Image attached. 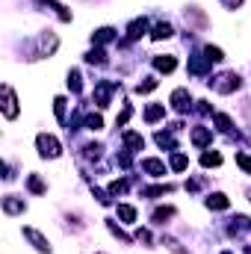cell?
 Returning <instances> with one entry per match:
<instances>
[{
	"mask_svg": "<svg viewBox=\"0 0 251 254\" xmlns=\"http://www.w3.org/2000/svg\"><path fill=\"white\" fill-rule=\"evenodd\" d=\"M172 36H175V27H172L169 21H166V24H157V27H154V33H151V39H154V42H163V39H172Z\"/></svg>",
	"mask_w": 251,
	"mask_h": 254,
	"instance_id": "obj_19",
	"label": "cell"
},
{
	"mask_svg": "<svg viewBox=\"0 0 251 254\" xmlns=\"http://www.w3.org/2000/svg\"><path fill=\"white\" fill-rule=\"evenodd\" d=\"M210 86H213L219 95H231V92H237V89L243 86V80H240V74H234V71H225V74L213 77V80H210Z\"/></svg>",
	"mask_w": 251,
	"mask_h": 254,
	"instance_id": "obj_2",
	"label": "cell"
},
{
	"mask_svg": "<svg viewBox=\"0 0 251 254\" xmlns=\"http://www.w3.org/2000/svg\"><path fill=\"white\" fill-rule=\"evenodd\" d=\"M86 127H89L92 133H98V130L104 127V119H101L98 113H92V116H86Z\"/></svg>",
	"mask_w": 251,
	"mask_h": 254,
	"instance_id": "obj_31",
	"label": "cell"
},
{
	"mask_svg": "<svg viewBox=\"0 0 251 254\" xmlns=\"http://www.w3.org/2000/svg\"><path fill=\"white\" fill-rule=\"evenodd\" d=\"M107 228L113 231V237H119L122 243H127V246H130V237H127V234H125V231H122V228H119V225H116V222H107Z\"/></svg>",
	"mask_w": 251,
	"mask_h": 254,
	"instance_id": "obj_35",
	"label": "cell"
},
{
	"mask_svg": "<svg viewBox=\"0 0 251 254\" xmlns=\"http://www.w3.org/2000/svg\"><path fill=\"white\" fill-rule=\"evenodd\" d=\"M210 57L207 54H198V57H192L189 60V74H195V77H201V74H207V68H210Z\"/></svg>",
	"mask_w": 251,
	"mask_h": 254,
	"instance_id": "obj_12",
	"label": "cell"
},
{
	"mask_svg": "<svg viewBox=\"0 0 251 254\" xmlns=\"http://www.w3.org/2000/svg\"><path fill=\"white\" fill-rule=\"evenodd\" d=\"M187 166H189V157H187V154H178V151H175V154H172V172H184Z\"/></svg>",
	"mask_w": 251,
	"mask_h": 254,
	"instance_id": "obj_27",
	"label": "cell"
},
{
	"mask_svg": "<svg viewBox=\"0 0 251 254\" xmlns=\"http://www.w3.org/2000/svg\"><path fill=\"white\" fill-rule=\"evenodd\" d=\"M68 89H71L74 95H80V89H83V77H80V71H77V68H71V71H68Z\"/></svg>",
	"mask_w": 251,
	"mask_h": 254,
	"instance_id": "obj_25",
	"label": "cell"
},
{
	"mask_svg": "<svg viewBox=\"0 0 251 254\" xmlns=\"http://www.w3.org/2000/svg\"><path fill=\"white\" fill-rule=\"evenodd\" d=\"M163 116H166V104H148V110H145V122H148V125L160 122Z\"/></svg>",
	"mask_w": 251,
	"mask_h": 254,
	"instance_id": "obj_16",
	"label": "cell"
},
{
	"mask_svg": "<svg viewBox=\"0 0 251 254\" xmlns=\"http://www.w3.org/2000/svg\"><path fill=\"white\" fill-rule=\"evenodd\" d=\"M130 116H133V107H130V104H125V110H122V116L116 119V127H125L127 122H130Z\"/></svg>",
	"mask_w": 251,
	"mask_h": 254,
	"instance_id": "obj_36",
	"label": "cell"
},
{
	"mask_svg": "<svg viewBox=\"0 0 251 254\" xmlns=\"http://www.w3.org/2000/svg\"><path fill=\"white\" fill-rule=\"evenodd\" d=\"M86 63H89V65H104V63H107V54H104L101 48H95V51H89V54H86Z\"/></svg>",
	"mask_w": 251,
	"mask_h": 254,
	"instance_id": "obj_28",
	"label": "cell"
},
{
	"mask_svg": "<svg viewBox=\"0 0 251 254\" xmlns=\"http://www.w3.org/2000/svg\"><path fill=\"white\" fill-rule=\"evenodd\" d=\"M116 213H119V219H122L125 225H133V222H136V216H139V213H136V207H130V204H119V207H116Z\"/></svg>",
	"mask_w": 251,
	"mask_h": 254,
	"instance_id": "obj_22",
	"label": "cell"
},
{
	"mask_svg": "<svg viewBox=\"0 0 251 254\" xmlns=\"http://www.w3.org/2000/svg\"><path fill=\"white\" fill-rule=\"evenodd\" d=\"M237 166H240L246 175H251V157H249V154H243V151H240V154H237Z\"/></svg>",
	"mask_w": 251,
	"mask_h": 254,
	"instance_id": "obj_34",
	"label": "cell"
},
{
	"mask_svg": "<svg viewBox=\"0 0 251 254\" xmlns=\"http://www.w3.org/2000/svg\"><path fill=\"white\" fill-rule=\"evenodd\" d=\"M145 30H148V21L145 18H136V21H130V27H127V33H130V39L136 42V39H142L145 36Z\"/></svg>",
	"mask_w": 251,
	"mask_h": 254,
	"instance_id": "obj_18",
	"label": "cell"
},
{
	"mask_svg": "<svg viewBox=\"0 0 251 254\" xmlns=\"http://www.w3.org/2000/svg\"><path fill=\"white\" fill-rule=\"evenodd\" d=\"M21 234L30 240V246H33L39 254H51V243H48V237H45L39 228H30V225H27V228H21Z\"/></svg>",
	"mask_w": 251,
	"mask_h": 254,
	"instance_id": "obj_5",
	"label": "cell"
},
{
	"mask_svg": "<svg viewBox=\"0 0 251 254\" xmlns=\"http://www.w3.org/2000/svg\"><path fill=\"white\" fill-rule=\"evenodd\" d=\"M157 145H160V148H175V136L160 130V133H157Z\"/></svg>",
	"mask_w": 251,
	"mask_h": 254,
	"instance_id": "obj_32",
	"label": "cell"
},
{
	"mask_svg": "<svg viewBox=\"0 0 251 254\" xmlns=\"http://www.w3.org/2000/svg\"><path fill=\"white\" fill-rule=\"evenodd\" d=\"M213 119H216V125L222 133H231L234 130V122H231V116H225V113H213Z\"/></svg>",
	"mask_w": 251,
	"mask_h": 254,
	"instance_id": "obj_26",
	"label": "cell"
},
{
	"mask_svg": "<svg viewBox=\"0 0 251 254\" xmlns=\"http://www.w3.org/2000/svg\"><path fill=\"white\" fill-rule=\"evenodd\" d=\"M27 190L33 192V195H45V192H48V184H45L39 175H27Z\"/></svg>",
	"mask_w": 251,
	"mask_h": 254,
	"instance_id": "obj_21",
	"label": "cell"
},
{
	"mask_svg": "<svg viewBox=\"0 0 251 254\" xmlns=\"http://www.w3.org/2000/svg\"><path fill=\"white\" fill-rule=\"evenodd\" d=\"M213 142V130H207V127H195L192 130V145L195 148H207Z\"/></svg>",
	"mask_w": 251,
	"mask_h": 254,
	"instance_id": "obj_13",
	"label": "cell"
},
{
	"mask_svg": "<svg viewBox=\"0 0 251 254\" xmlns=\"http://www.w3.org/2000/svg\"><path fill=\"white\" fill-rule=\"evenodd\" d=\"M169 192H172L169 184H166V187H145V190H142V198H166Z\"/></svg>",
	"mask_w": 251,
	"mask_h": 254,
	"instance_id": "obj_24",
	"label": "cell"
},
{
	"mask_svg": "<svg viewBox=\"0 0 251 254\" xmlns=\"http://www.w3.org/2000/svg\"><path fill=\"white\" fill-rule=\"evenodd\" d=\"M24 210H27L24 198H18V195H3V213H6V216H21Z\"/></svg>",
	"mask_w": 251,
	"mask_h": 254,
	"instance_id": "obj_8",
	"label": "cell"
},
{
	"mask_svg": "<svg viewBox=\"0 0 251 254\" xmlns=\"http://www.w3.org/2000/svg\"><path fill=\"white\" fill-rule=\"evenodd\" d=\"M116 39V30L113 27H98L95 33H92V42L95 45H107V42H113Z\"/></svg>",
	"mask_w": 251,
	"mask_h": 254,
	"instance_id": "obj_15",
	"label": "cell"
},
{
	"mask_svg": "<svg viewBox=\"0 0 251 254\" xmlns=\"http://www.w3.org/2000/svg\"><path fill=\"white\" fill-rule=\"evenodd\" d=\"M119 89V83H113V80H101V83H95V104L104 110V107H110V98H113V92Z\"/></svg>",
	"mask_w": 251,
	"mask_h": 254,
	"instance_id": "obj_6",
	"label": "cell"
},
{
	"mask_svg": "<svg viewBox=\"0 0 251 254\" xmlns=\"http://www.w3.org/2000/svg\"><path fill=\"white\" fill-rule=\"evenodd\" d=\"M0 95H3V119H6V122H15V119H18V113H21V107H18V95H15V89H12L9 83H3V89H0Z\"/></svg>",
	"mask_w": 251,
	"mask_h": 254,
	"instance_id": "obj_4",
	"label": "cell"
},
{
	"mask_svg": "<svg viewBox=\"0 0 251 254\" xmlns=\"http://www.w3.org/2000/svg\"><path fill=\"white\" fill-rule=\"evenodd\" d=\"M201 166H204V169L222 166V154H219V151H204V154H201Z\"/></svg>",
	"mask_w": 251,
	"mask_h": 254,
	"instance_id": "obj_23",
	"label": "cell"
},
{
	"mask_svg": "<svg viewBox=\"0 0 251 254\" xmlns=\"http://www.w3.org/2000/svg\"><path fill=\"white\" fill-rule=\"evenodd\" d=\"M204 54L210 57V63H222V60H225L222 48H216V45H207V48H204Z\"/></svg>",
	"mask_w": 251,
	"mask_h": 254,
	"instance_id": "obj_30",
	"label": "cell"
},
{
	"mask_svg": "<svg viewBox=\"0 0 251 254\" xmlns=\"http://www.w3.org/2000/svg\"><path fill=\"white\" fill-rule=\"evenodd\" d=\"M222 6L234 12V9H240V6H243V0H222Z\"/></svg>",
	"mask_w": 251,
	"mask_h": 254,
	"instance_id": "obj_38",
	"label": "cell"
},
{
	"mask_svg": "<svg viewBox=\"0 0 251 254\" xmlns=\"http://www.w3.org/2000/svg\"><path fill=\"white\" fill-rule=\"evenodd\" d=\"M169 104H172V110L175 113H189V107H192V95H189V89H175L172 92V98H169Z\"/></svg>",
	"mask_w": 251,
	"mask_h": 254,
	"instance_id": "obj_7",
	"label": "cell"
},
{
	"mask_svg": "<svg viewBox=\"0 0 251 254\" xmlns=\"http://www.w3.org/2000/svg\"><path fill=\"white\" fill-rule=\"evenodd\" d=\"M228 204H231V201H228L225 192H213V195L207 198V207H210V210H228Z\"/></svg>",
	"mask_w": 251,
	"mask_h": 254,
	"instance_id": "obj_20",
	"label": "cell"
},
{
	"mask_svg": "<svg viewBox=\"0 0 251 254\" xmlns=\"http://www.w3.org/2000/svg\"><path fill=\"white\" fill-rule=\"evenodd\" d=\"M125 190H127L125 181H113V184H110V195H113V198H116V195H122Z\"/></svg>",
	"mask_w": 251,
	"mask_h": 254,
	"instance_id": "obj_37",
	"label": "cell"
},
{
	"mask_svg": "<svg viewBox=\"0 0 251 254\" xmlns=\"http://www.w3.org/2000/svg\"><path fill=\"white\" fill-rule=\"evenodd\" d=\"M175 213H178V210H175L172 204H169V207H157V210L151 213V222H154V225H166V222H169Z\"/></svg>",
	"mask_w": 251,
	"mask_h": 254,
	"instance_id": "obj_14",
	"label": "cell"
},
{
	"mask_svg": "<svg viewBox=\"0 0 251 254\" xmlns=\"http://www.w3.org/2000/svg\"><path fill=\"white\" fill-rule=\"evenodd\" d=\"M57 48H60V39H57V33H51V30L39 33V39H36V60L54 57V51H57Z\"/></svg>",
	"mask_w": 251,
	"mask_h": 254,
	"instance_id": "obj_3",
	"label": "cell"
},
{
	"mask_svg": "<svg viewBox=\"0 0 251 254\" xmlns=\"http://www.w3.org/2000/svg\"><path fill=\"white\" fill-rule=\"evenodd\" d=\"M36 148H39V157H42V160H57V157H63V145H60V139H57L54 133H39V136H36Z\"/></svg>",
	"mask_w": 251,
	"mask_h": 254,
	"instance_id": "obj_1",
	"label": "cell"
},
{
	"mask_svg": "<svg viewBox=\"0 0 251 254\" xmlns=\"http://www.w3.org/2000/svg\"><path fill=\"white\" fill-rule=\"evenodd\" d=\"M95 254H107V252H95Z\"/></svg>",
	"mask_w": 251,
	"mask_h": 254,
	"instance_id": "obj_39",
	"label": "cell"
},
{
	"mask_svg": "<svg viewBox=\"0 0 251 254\" xmlns=\"http://www.w3.org/2000/svg\"><path fill=\"white\" fill-rule=\"evenodd\" d=\"M154 68H157L160 74H172V71L178 68V60H175L172 54H160V57H154Z\"/></svg>",
	"mask_w": 251,
	"mask_h": 254,
	"instance_id": "obj_11",
	"label": "cell"
},
{
	"mask_svg": "<svg viewBox=\"0 0 251 254\" xmlns=\"http://www.w3.org/2000/svg\"><path fill=\"white\" fill-rule=\"evenodd\" d=\"M142 172H148L151 178H163V175H166V163L157 160V157H145V160H142Z\"/></svg>",
	"mask_w": 251,
	"mask_h": 254,
	"instance_id": "obj_9",
	"label": "cell"
},
{
	"mask_svg": "<svg viewBox=\"0 0 251 254\" xmlns=\"http://www.w3.org/2000/svg\"><path fill=\"white\" fill-rule=\"evenodd\" d=\"M65 104H68V101H65L63 95H60V98H54V113H57V119H60V122H65Z\"/></svg>",
	"mask_w": 251,
	"mask_h": 254,
	"instance_id": "obj_33",
	"label": "cell"
},
{
	"mask_svg": "<svg viewBox=\"0 0 251 254\" xmlns=\"http://www.w3.org/2000/svg\"><path fill=\"white\" fill-rule=\"evenodd\" d=\"M39 3H42V6H48V9H54L60 21H71V18H74V15H71V12L65 9L63 3H57V0H39Z\"/></svg>",
	"mask_w": 251,
	"mask_h": 254,
	"instance_id": "obj_17",
	"label": "cell"
},
{
	"mask_svg": "<svg viewBox=\"0 0 251 254\" xmlns=\"http://www.w3.org/2000/svg\"><path fill=\"white\" fill-rule=\"evenodd\" d=\"M225 254H231V252H225Z\"/></svg>",
	"mask_w": 251,
	"mask_h": 254,
	"instance_id": "obj_40",
	"label": "cell"
},
{
	"mask_svg": "<svg viewBox=\"0 0 251 254\" xmlns=\"http://www.w3.org/2000/svg\"><path fill=\"white\" fill-rule=\"evenodd\" d=\"M157 86H160V80H157V77H145V83H139V86H136V92H139V95H148V92H154Z\"/></svg>",
	"mask_w": 251,
	"mask_h": 254,
	"instance_id": "obj_29",
	"label": "cell"
},
{
	"mask_svg": "<svg viewBox=\"0 0 251 254\" xmlns=\"http://www.w3.org/2000/svg\"><path fill=\"white\" fill-rule=\"evenodd\" d=\"M125 148L127 154H136V151H142L145 148V139H142V133H136V130H125Z\"/></svg>",
	"mask_w": 251,
	"mask_h": 254,
	"instance_id": "obj_10",
	"label": "cell"
}]
</instances>
